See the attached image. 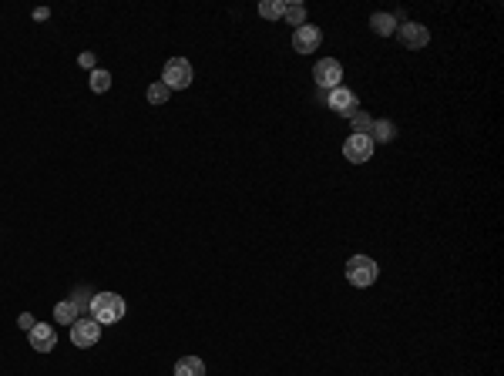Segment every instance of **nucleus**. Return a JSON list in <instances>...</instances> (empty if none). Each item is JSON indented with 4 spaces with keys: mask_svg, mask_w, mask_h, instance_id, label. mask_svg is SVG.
<instances>
[{
    "mask_svg": "<svg viewBox=\"0 0 504 376\" xmlns=\"http://www.w3.org/2000/svg\"><path fill=\"white\" fill-rule=\"evenodd\" d=\"M397 138V124L394 121H373V128H370V141L373 145H390Z\"/></svg>",
    "mask_w": 504,
    "mask_h": 376,
    "instance_id": "11",
    "label": "nucleus"
},
{
    "mask_svg": "<svg viewBox=\"0 0 504 376\" xmlns=\"http://www.w3.org/2000/svg\"><path fill=\"white\" fill-rule=\"evenodd\" d=\"M54 319L71 326V323H77V319H81V313H77V306L71 299H64V302H58V306H54Z\"/></svg>",
    "mask_w": 504,
    "mask_h": 376,
    "instance_id": "14",
    "label": "nucleus"
},
{
    "mask_svg": "<svg viewBox=\"0 0 504 376\" xmlns=\"http://www.w3.org/2000/svg\"><path fill=\"white\" fill-rule=\"evenodd\" d=\"M326 105L333 108L336 115H343V118H353V115L360 111V101H356V94H353V91H347V88H333V91H330Z\"/></svg>",
    "mask_w": 504,
    "mask_h": 376,
    "instance_id": "9",
    "label": "nucleus"
},
{
    "mask_svg": "<svg viewBox=\"0 0 504 376\" xmlns=\"http://www.w3.org/2000/svg\"><path fill=\"white\" fill-rule=\"evenodd\" d=\"M377 275H380V269H377V262L370 256H350V262H347V279H350V286L356 289H367L377 283Z\"/></svg>",
    "mask_w": 504,
    "mask_h": 376,
    "instance_id": "2",
    "label": "nucleus"
},
{
    "mask_svg": "<svg viewBox=\"0 0 504 376\" xmlns=\"http://www.w3.org/2000/svg\"><path fill=\"white\" fill-rule=\"evenodd\" d=\"M175 376H205V363L199 356H182L175 363Z\"/></svg>",
    "mask_w": 504,
    "mask_h": 376,
    "instance_id": "13",
    "label": "nucleus"
},
{
    "mask_svg": "<svg viewBox=\"0 0 504 376\" xmlns=\"http://www.w3.org/2000/svg\"><path fill=\"white\" fill-rule=\"evenodd\" d=\"M370 155H373V141H370V135H350L347 138L343 158H347L350 165H363V162H370Z\"/></svg>",
    "mask_w": 504,
    "mask_h": 376,
    "instance_id": "6",
    "label": "nucleus"
},
{
    "mask_svg": "<svg viewBox=\"0 0 504 376\" xmlns=\"http://www.w3.org/2000/svg\"><path fill=\"white\" fill-rule=\"evenodd\" d=\"M283 7H286L283 0H262V4H259V14L266 17V20H276V17H283Z\"/></svg>",
    "mask_w": 504,
    "mask_h": 376,
    "instance_id": "17",
    "label": "nucleus"
},
{
    "mask_svg": "<svg viewBox=\"0 0 504 376\" xmlns=\"http://www.w3.org/2000/svg\"><path fill=\"white\" fill-rule=\"evenodd\" d=\"M17 326H20L24 332H31L34 326H37V319H34L31 313H20V316H17Z\"/></svg>",
    "mask_w": 504,
    "mask_h": 376,
    "instance_id": "21",
    "label": "nucleus"
},
{
    "mask_svg": "<svg viewBox=\"0 0 504 376\" xmlns=\"http://www.w3.org/2000/svg\"><path fill=\"white\" fill-rule=\"evenodd\" d=\"M283 17L290 20L292 27H303L306 24V7L303 4H286V7H283Z\"/></svg>",
    "mask_w": 504,
    "mask_h": 376,
    "instance_id": "15",
    "label": "nucleus"
},
{
    "mask_svg": "<svg viewBox=\"0 0 504 376\" xmlns=\"http://www.w3.org/2000/svg\"><path fill=\"white\" fill-rule=\"evenodd\" d=\"M101 339V326L94 323V319H88V316H81L77 323H71V343L75 346H94Z\"/></svg>",
    "mask_w": 504,
    "mask_h": 376,
    "instance_id": "7",
    "label": "nucleus"
},
{
    "mask_svg": "<svg viewBox=\"0 0 504 376\" xmlns=\"http://www.w3.org/2000/svg\"><path fill=\"white\" fill-rule=\"evenodd\" d=\"M54 346H58V332H54V326L37 323V326L31 330V349H37V353H51Z\"/></svg>",
    "mask_w": 504,
    "mask_h": 376,
    "instance_id": "10",
    "label": "nucleus"
},
{
    "mask_svg": "<svg viewBox=\"0 0 504 376\" xmlns=\"http://www.w3.org/2000/svg\"><path fill=\"white\" fill-rule=\"evenodd\" d=\"M111 88V74L108 71H91V91L94 94H105Z\"/></svg>",
    "mask_w": 504,
    "mask_h": 376,
    "instance_id": "20",
    "label": "nucleus"
},
{
    "mask_svg": "<svg viewBox=\"0 0 504 376\" xmlns=\"http://www.w3.org/2000/svg\"><path fill=\"white\" fill-rule=\"evenodd\" d=\"M124 316V299L118 292H98L91 299V319L98 326H111V323H122Z\"/></svg>",
    "mask_w": 504,
    "mask_h": 376,
    "instance_id": "1",
    "label": "nucleus"
},
{
    "mask_svg": "<svg viewBox=\"0 0 504 376\" xmlns=\"http://www.w3.org/2000/svg\"><path fill=\"white\" fill-rule=\"evenodd\" d=\"M394 37H397L403 47H411V51H420V47L430 44V30L424 27V24H417V20H403Z\"/></svg>",
    "mask_w": 504,
    "mask_h": 376,
    "instance_id": "5",
    "label": "nucleus"
},
{
    "mask_svg": "<svg viewBox=\"0 0 504 376\" xmlns=\"http://www.w3.org/2000/svg\"><path fill=\"white\" fill-rule=\"evenodd\" d=\"M313 81H316L323 91L340 88V81H343V64H340L336 58L316 60V67H313Z\"/></svg>",
    "mask_w": 504,
    "mask_h": 376,
    "instance_id": "4",
    "label": "nucleus"
},
{
    "mask_svg": "<svg viewBox=\"0 0 504 376\" xmlns=\"http://www.w3.org/2000/svg\"><path fill=\"white\" fill-rule=\"evenodd\" d=\"M370 27H373L377 37H394L397 34V20H394V14H373L370 17Z\"/></svg>",
    "mask_w": 504,
    "mask_h": 376,
    "instance_id": "12",
    "label": "nucleus"
},
{
    "mask_svg": "<svg viewBox=\"0 0 504 376\" xmlns=\"http://www.w3.org/2000/svg\"><path fill=\"white\" fill-rule=\"evenodd\" d=\"M168 98H172V91L165 88V84H162V81H155L152 88H148V105H155V108H162L168 101Z\"/></svg>",
    "mask_w": 504,
    "mask_h": 376,
    "instance_id": "16",
    "label": "nucleus"
},
{
    "mask_svg": "<svg viewBox=\"0 0 504 376\" xmlns=\"http://www.w3.org/2000/svg\"><path fill=\"white\" fill-rule=\"evenodd\" d=\"M370 128H373V118L367 111H356L353 115V135H370Z\"/></svg>",
    "mask_w": 504,
    "mask_h": 376,
    "instance_id": "19",
    "label": "nucleus"
},
{
    "mask_svg": "<svg viewBox=\"0 0 504 376\" xmlns=\"http://www.w3.org/2000/svg\"><path fill=\"white\" fill-rule=\"evenodd\" d=\"M192 77H195V71H192V64L185 58H172L165 64V71H162V84H165L168 91H182L192 84Z\"/></svg>",
    "mask_w": 504,
    "mask_h": 376,
    "instance_id": "3",
    "label": "nucleus"
},
{
    "mask_svg": "<svg viewBox=\"0 0 504 376\" xmlns=\"http://www.w3.org/2000/svg\"><path fill=\"white\" fill-rule=\"evenodd\" d=\"M91 289H75V292H71V302H75L77 306V313H81V316H84V309H91Z\"/></svg>",
    "mask_w": 504,
    "mask_h": 376,
    "instance_id": "18",
    "label": "nucleus"
},
{
    "mask_svg": "<svg viewBox=\"0 0 504 376\" xmlns=\"http://www.w3.org/2000/svg\"><path fill=\"white\" fill-rule=\"evenodd\" d=\"M77 64H81V67H94V54H91V51L77 54Z\"/></svg>",
    "mask_w": 504,
    "mask_h": 376,
    "instance_id": "22",
    "label": "nucleus"
},
{
    "mask_svg": "<svg viewBox=\"0 0 504 376\" xmlns=\"http://www.w3.org/2000/svg\"><path fill=\"white\" fill-rule=\"evenodd\" d=\"M34 17H37V20H47V17H51V11H47V7H37V11H34Z\"/></svg>",
    "mask_w": 504,
    "mask_h": 376,
    "instance_id": "23",
    "label": "nucleus"
},
{
    "mask_svg": "<svg viewBox=\"0 0 504 376\" xmlns=\"http://www.w3.org/2000/svg\"><path fill=\"white\" fill-rule=\"evenodd\" d=\"M323 44V30L313 27V24H303V27L292 30V47L296 54H316V47Z\"/></svg>",
    "mask_w": 504,
    "mask_h": 376,
    "instance_id": "8",
    "label": "nucleus"
}]
</instances>
